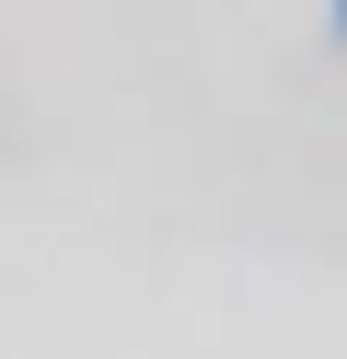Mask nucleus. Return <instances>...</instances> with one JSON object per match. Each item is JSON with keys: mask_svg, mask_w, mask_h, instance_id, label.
<instances>
[{"mask_svg": "<svg viewBox=\"0 0 347 359\" xmlns=\"http://www.w3.org/2000/svg\"><path fill=\"white\" fill-rule=\"evenodd\" d=\"M324 24H336V35H347V0H336V12H324Z\"/></svg>", "mask_w": 347, "mask_h": 359, "instance_id": "obj_1", "label": "nucleus"}]
</instances>
